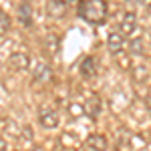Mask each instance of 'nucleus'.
I'll use <instances>...</instances> for the list:
<instances>
[{
  "label": "nucleus",
  "mask_w": 151,
  "mask_h": 151,
  "mask_svg": "<svg viewBox=\"0 0 151 151\" xmlns=\"http://www.w3.org/2000/svg\"><path fill=\"white\" fill-rule=\"evenodd\" d=\"M18 18L24 26H32V8L28 2H22L20 8H18Z\"/></svg>",
  "instance_id": "obj_14"
},
{
  "label": "nucleus",
  "mask_w": 151,
  "mask_h": 151,
  "mask_svg": "<svg viewBox=\"0 0 151 151\" xmlns=\"http://www.w3.org/2000/svg\"><path fill=\"white\" fill-rule=\"evenodd\" d=\"M137 30V16L133 12H125L119 20V32L123 36H129V35H135Z\"/></svg>",
  "instance_id": "obj_5"
},
{
  "label": "nucleus",
  "mask_w": 151,
  "mask_h": 151,
  "mask_svg": "<svg viewBox=\"0 0 151 151\" xmlns=\"http://www.w3.org/2000/svg\"><path fill=\"white\" fill-rule=\"evenodd\" d=\"M83 109H85V113L91 117V119H99L101 111H103V101H101V97H99V95H91V97L87 99V103L83 105Z\"/></svg>",
  "instance_id": "obj_6"
},
{
  "label": "nucleus",
  "mask_w": 151,
  "mask_h": 151,
  "mask_svg": "<svg viewBox=\"0 0 151 151\" xmlns=\"http://www.w3.org/2000/svg\"><path fill=\"white\" fill-rule=\"evenodd\" d=\"M115 149H117V151H129V149H131V135L127 133V129L121 127L119 131H117Z\"/></svg>",
  "instance_id": "obj_13"
},
{
  "label": "nucleus",
  "mask_w": 151,
  "mask_h": 151,
  "mask_svg": "<svg viewBox=\"0 0 151 151\" xmlns=\"http://www.w3.org/2000/svg\"><path fill=\"white\" fill-rule=\"evenodd\" d=\"M0 151H6V139L0 137Z\"/></svg>",
  "instance_id": "obj_21"
},
{
  "label": "nucleus",
  "mask_w": 151,
  "mask_h": 151,
  "mask_svg": "<svg viewBox=\"0 0 151 151\" xmlns=\"http://www.w3.org/2000/svg\"><path fill=\"white\" fill-rule=\"evenodd\" d=\"M87 147L93 149V151H105L109 147V141H107V137L101 135V133H91V135L87 137Z\"/></svg>",
  "instance_id": "obj_12"
},
{
  "label": "nucleus",
  "mask_w": 151,
  "mask_h": 151,
  "mask_svg": "<svg viewBox=\"0 0 151 151\" xmlns=\"http://www.w3.org/2000/svg\"><path fill=\"white\" fill-rule=\"evenodd\" d=\"M8 65L14 70H26L30 67V57H28V52H22V50L12 52L10 58H8Z\"/></svg>",
  "instance_id": "obj_7"
},
{
  "label": "nucleus",
  "mask_w": 151,
  "mask_h": 151,
  "mask_svg": "<svg viewBox=\"0 0 151 151\" xmlns=\"http://www.w3.org/2000/svg\"><path fill=\"white\" fill-rule=\"evenodd\" d=\"M58 145H60L63 149H73V151H77L79 147H81V141H79V137H77L75 133L65 131V133H60V137H58Z\"/></svg>",
  "instance_id": "obj_11"
},
{
  "label": "nucleus",
  "mask_w": 151,
  "mask_h": 151,
  "mask_svg": "<svg viewBox=\"0 0 151 151\" xmlns=\"http://www.w3.org/2000/svg\"><path fill=\"white\" fill-rule=\"evenodd\" d=\"M147 105H149V113H151V101H147Z\"/></svg>",
  "instance_id": "obj_23"
},
{
  "label": "nucleus",
  "mask_w": 151,
  "mask_h": 151,
  "mask_svg": "<svg viewBox=\"0 0 151 151\" xmlns=\"http://www.w3.org/2000/svg\"><path fill=\"white\" fill-rule=\"evenodd\" d=\"M131 75H133V81L135 83H147V79L151 77V69L145 63H135L131 65Z\"/></svg>",
  "instance_id": "obj_9"
},
{
  "label": "nucleus",
  "mask_w": 151,
  "mask_h": 151,
  "mask_svg": "<svg viewBox=\"0 0 151 151\" xmlns=\"http://www.w3.org/2000/svg\"><path fill=\"white\" fill-rule=\"evenodd\" d=\"M67 10H69V6L60 0H48L47 2V14L50 18H65Z\"/></svg>",
  "instance_id": "obj_8"
},
{
  "label": "nucleus",
  "mask_w": 151,
  "mask_h": 151,
  "mask_svg": "<svg viewBox=\"0 0 151 151\" xmlns=\"http://www.w3.org/2000/svg\"><path fill=\"white\" fill-rule=\"evenodd\" d=\"M58 113L57 109H52V107H42L40 111H38V123H40V127L45 129H55L58 127Z\"/></svg>",
  "instance_id": "obj_2"
},
{
  "label": "nucleus",
  "mask_w": 151,
  "mask_h": 151,
  "mask_svg": "<svg viewBox=\"0 0 151 151\" xmlns=\"http://www.w3.org/2000/svg\"><path fill=\"white\" fill-rule=\"evenodd\" d=\"M79 70H81V77L83 79H95L97 75V60L93 57H85L79 65Z\"/></svg>",
  "instance_id": "obj_10"
},
{
  "label": "nucleus",
  "mask_w": 151,
  "mask_h": 151,
  "mask_svg": "<svg viewBox=\"0 0 151 151\" xmlns=\"http://www.w3.org/2000/svg\"><path fill=\"white\" fill-rule=\"evenodd\" d=\"M107 2L105 0H81L79 2V16L89 24H103L107 20Z\"/></svg>",
  "instance_id": "obj_1"
},
{
  "label": "nucleus",
  "mask_w": 151,
  "mask_h": 151,
  "mask_svg": "<svg viewBox=\"0 0 151 151\" xmlns=\"http://www.w3.org/2000/svg\"><path fill=\"white\" fill-rule=\"evenodd\" d=\"M131 147L145 149V147H147V141H143V137H141V135H131Z\"/></svg>",
  "instance_id": "obj_19"
},
{
  "label": "nucleus",
  "mask_w": 151,
  "mask_h": 151,
  "mask_svg": "<svg viewBox=\"0 0 151 151\" xmlns=\"http://www.w3.org/2000/svg\"><path fill=\"white\" fill-rule=\"evenodd\" d=\"M149 14H151V2H149Z\"/></svg>",
  "instance_id": "obj_24"
},
{
  "label": "nucleus",
  "mask_w": 151,
  "mask_h": 151,
  "mask_svg": "<svg viewBox=\"0 0 151 151\" xmlns=\"http://www.w3.org/2000/svg\"><path fill=\"white\" fill-rule=\"evenodd\" d=\"M45 50H47L50 57L58 50V36L57 35H48L47 38H45Z\"/></svg>",
  "instance_id": "obj_15"
},
{
  "label": "nucleus",
  "mask_w": 151,
  "mask_h": 151,
  "mask_svg": "<svg viewBox=\"0 0 151 151\" xmlns=\"http://www.w3.org/2000/svg\"><path fill=\"white\" fill-rule=\"evenodd\" d=\"M67 113H69V117H73V119H79V117L85 115V109H83V105L73 101V103L67 105Z\"/></svg>",
  "instance_id": "obj_16"
},
{
  "label": "nucleus",
  "mask_w": 151,
  "mask_h": 151,
  "mask_svg": "<svg viewBox=\"0 0 151 151\" xmlns=\"http://www.w3.org/2000/svg\"><path fill=\"white\" fill-rule=\"evenodd\" d=\"M77 151H83V149H81V147H79V149H77Z\"/></svg>",
  "instance_id": "obj_25"
},
{
  "label": "nucleus",
  "mask_w": 151,
  "mask_h": 151,
  "mask_svg": "<svg viewBox=\"0 0 151 151\" xmlns=\"http://www.w3.org/2000/svg\"><path fill=\"white\" fill-rule=\"evenodd\" d=\"M10 26H12V20H10V16L6 14L4 10H0V36H4L8 30H10Z\"/></svg>",
  "instance_id": "obj_17"
},
{
  "label": "nucleus",
  "mask_w": 151,
  "mask_h": 151,
  "mask_svg": "<svg viewBox=\"0 0 151 151\" xmlns=\"http://www.w3.org/2000/svg\"><path fill=\"white\" fill-rule=\"evenodd\" d=\"M117 65H121V69H131L129 57H125L123 52H121V55H117Z\"/></svg>",
  "instance_id": "obj_20"
},
{
  "label": "nucleus",
  "mask_w": 151,
  "mask_h": 151,
  "mask_svg": "<svg viewBox=\"0 0 151 151\" xmlns=\"http://www.w3.org/2000/svg\"><path fill=\"white\" fill-rule=\"evenodd\" d=\"M60 2H65L67 6H70V4H77V2H81V0H60Z\"/></svg>",
  "instance_id": "obj_22"
},
{
  "label": "nucleus",
  "mask_w": 151,
  "mask_h": 151,
  "mask_svg": "<svg viewBox=\"0 0 151 151\" xmlns=\"http://www.w3.org/2000/svg\"><path fill=\"white\" fill-rule=\"evenodd\" d=\"M127 47V40H125V36L121 35V32H111V35L107 36V48H109V52L111 55H121L123 50Z\"/></svg>",
  "instance_id": "obj_4"
},
{
  "label": "nucleus",
  "mask_w": 151,
  "mask_h": 151,
  "mask_svg": "<svg viewBox=\"0 0 151 151\" xmlns=\"http://www.w3.org/2000/svg\"><path fill=\"white\" fill-rule=\"evenodd\" d=\"M129 50H131V55H143L145 52V47H143V40L141 38H133L131 42H129Z\"/></svg>",
  "instance_id": "obj_18"
},
{
  "label": "nucleus",
  "mask_w": 151,
  "mask_h": 151,
  "mask_svg": "<svg viewBox=\"0 0 151 151\" xmlns=\"http://www.w3.org/2000/svg\"><path fill=\"white\" fill-rule=\"evenodd\" d=\"M52 79V67L45 63V60H40V63H36L35 69H32V81L38 83V85H45Z\"/></svg>",
  "instance_id": "obj_3"
}]
</instances>
